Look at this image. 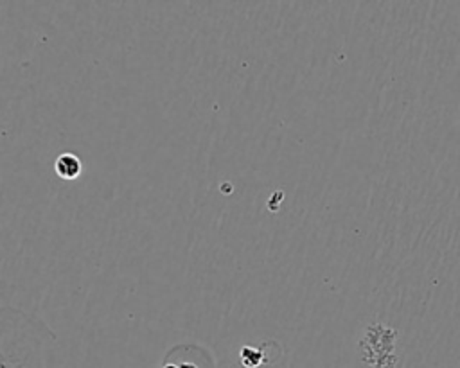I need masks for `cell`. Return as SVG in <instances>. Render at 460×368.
<instances>
[{
  "label": "cell",
  "instance_id": "1",
  "mask_svg": "<svg viewBox=\"0 0 460 368\" xmlns=\"http://www.w3.org/2000/svg\"><path fill=\"white\" fill-rule=\"evenodd\" d=\"M56 332L36 314L0 309V368H56Z\"/></svg>",
  "mask_w": 460,
  "mask_h": 368
},
{
  "label": "cell",
  "instance_id": "2",
  "mask_svg": "<svg viewBox=\"0 0 460 368\" xmlns=\"http://www.w3.org/2000/svg\"><path fill=\"white\" fill-rule=\"evenodd\" d=\"M212 366V357L203 346L180 345L169 350L160 368H207Z\"/></svg>",
  "mask_w": 460,
  "mask_h": 368
},
{
  "label": "cell",
  "instance_id": "3",
  "mask_svg": "<svg viewBox=\"0 0 460 368\" xmlns=\"http://www.w3.org/2000/svg\"><path fill=\"white\" fill-rule=\"evenodd\" d=\"M54 171L61 180H77L83 171V163L77 154L61 153L54 162Z\"/></svg>",
  "mask_w": 460,
  "mask_h": 368
},
{
  "label": "cell",
  "instance_id": "4",
  "mask_svg": "<svg viewBox=\"0 0 460 368\" xmlns=\"http://www.w3.org/2000/svg\"><path fill=\"white\" fill-rule=\"evenodd\" d=\"M239 357L244 368H257L264 363V354L255 346H243L239 352Z\"/></svg>",
  "mask_w": 460,
  "mask_h": 368
}]
</instances>
